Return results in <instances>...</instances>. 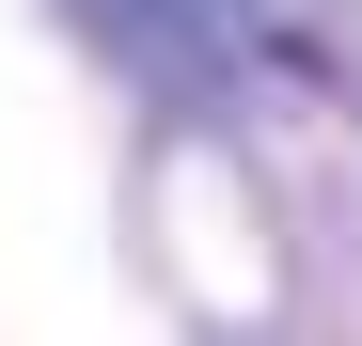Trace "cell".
Segmentation results:
<instances>
[{
	"mask_svg": "<svg viewBox=\"0 0 362 346\" xmlns=\"http://www.w3.org/2000/svg\"><path fill=\"white\" fill-rule=\"evenodd\" d=\"M79 16L127 47V64H158V79H205L221 47H236V16H252V0H79Z\"/></svg>",
	"mask_w": 362,
	"mask_h": 346,
	"instance_id": "obj_1",
	"label": "cell"
}]
</instances>
